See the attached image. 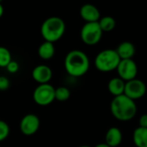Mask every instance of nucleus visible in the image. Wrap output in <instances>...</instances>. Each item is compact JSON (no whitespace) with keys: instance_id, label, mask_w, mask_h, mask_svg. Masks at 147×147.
I'll list each match as a JSON object with an SVG mask.
<instances>
[{"instance_id":"obj_21","label":"nucleus","mask_w":147,"mask_h":147,"mask_svg":"<svg viewBox=\"0 0 147 147\" xmlns=\"http://www.w3.org/2000/svg\"><path fill=\"white\" fill-rule=\"evenodd\" d=\"M5 68L9 73H16L19 70V64L17 63V61L12 59Z\"/></svg>"},{"instance_id":"obj_25","label":"nucleus","mask_w":147,"mask_h":147,"mask_svg":"<svg viewBox=\"0 0 147 147\" xmlns=\"http://www.w3.org/2000/svg\"><path fill=\"white\" fill-rule=\"evenodd\" d=\"M3 15V5H2V3L0 2V17H2Z\"/></svg>"},{"instance_id":"obj_15","label":"nucleus","mask_w":147,"mask_h":147,"mask_svg":"<svg viewBox=\"0 0 147 147\" xmlns=\"http://www.w3.org/2000/svg\"><path fill=\"white\" fill-rule=\"evenodd\" d=\"M55 54V47L53 43L44 41L38 47V55L41 59H51Z\"/></svg>"},{"instance_id":"obj_2","label":"nucleus","mask_w":147,"mask_h":147,"mask_svg":"<svg viewBox=\"0 0 147 147\" xmlns=\"http://www.w3.org/2000/svg\"><path fill=\"white\" fill-rule=\"evenodd\" d=\"M135 101L125 95L115 96L110 102V112L112 115L120 121H128L134 119L137 114Z\"/></svg>"},{"instance_id":"obj_17","label":"nucleus","mask_w":147,"mask_h":147,"mask_svg":"<svg viewBox=\"0 0 147 147\" xmlns=\"http://www.w3.org/2000/svg\"><path fill=\"white\" fill-rule=\"evenodd\" d=\"M98 23L102 32H110L114 30L116 26L115 19L110 16H105L103 17H101Z\"/></svg>"},{"instance_id":"obj_1","label":"nucleus","mask_w":147,"mask_h":147,"mask_svg":"<svg viewBox=\"0 0 147 147\" xmlns=\"http://www.w3.org/2000/svg\"><path fill=\"white\" fill-rule=\"evenodd\" d=\"M66 72L74 78H80L85 75L90 69V59L85 53L80 50L70 51L64 62Z\"/></svg>"},{"instance_id":"obj_18","label":"nucleus","mask_w":147,"mask_h":147,"mask_svg":"<svg viewBox=\"0 0 147 147\" xmlns=\"http://www.w3.org/2000/svg\"><path fill=\"white\" fill-rule=\"evenodd\" d=\"M71 96V91L67 87L60 86L55 89V100L59 102L67 101Z\"/></svg>"},{"instance_id":"obj_20","label":"nucleus","mask_w":147,"mask_h":147,"mask_svg":"<svg viewBox=\"0 0 147 147\" xmlns=\"http://www.w3.org/2000/svg\"><path fill=\"white\" fill-rule=\"evenodd\" d=\"M9 134V127L7 122L0 120V142L5 140Z\"/></svg>"},{"instance_id":"obj_24","label":"nucleus","mask_w":147,"mask_h":147,"mask_svg":"<svg viewBox=\"0 0 147 147\" xmlns=\"http://www.w3.org/2000/svg\"><path fill=\"white\" fill-rule=\"evenodd\" d=\"M95 147H110L109 146H108L106 143H101V144H97Z\"/></svg>"},{"instance_id":"obj_23","label":"nucleus","mask_w":147,"mask_h":147,"mask_svg":"<svg viewBox=\"0 0 147 147\" xmlns=\"http://www.w3.org/2000/svg\"><path fill=\"white\" fill-rule=\"evenodd\" d=\"M139 127L147 128V114L142 115L139 119Z\"/></svg>"},{"instance_id":"obj_13","label":"nucleus","mask_w":147,"mask_h":147,"mask_svg":"<svg viewBox=\"0 0 147 147\" xmlns=\"http://www.w3.org/2000/svg\"><path fill=\"white\" fill-rule=\"evenodd\" d=\"M122 133L120 128L116 127H110L105 135V143L110 147L119 146L122 142Z\"/></svg>"},{"instance_id":"obj_3","label":"nucleus","mask_w":147,"mask_h":147,"mask_svg":"<svg viewBox=\"0 0 147 147\" xmlns=\"http://www.w3.org/2000/svg\"><path fill=\"white\" fill-rule=\"evenodd\" d=\"M65 32V23L59 16L47 18L40 26V34L45 41L53 43L60 40Z\"/></svg>"},{"instance_id":"obj_8","label":"nucleus","mask_w":147,"mask_h":147,"mask_svg":"<svg viewBox=\"0 0 147 147\" xmlns=\"http://www.w3.org/2000/svg\"><path fill=\"white\" fill-rule=\"evenodd\" d=\"M146 85L145 82L140 79L135 78L126 82L124 95L128 98L136 101L142 98L146 93Z\"/></svg>"},{"instance_id":"obj_26","label":"nucleus","mask_w":147,"mask_h":147,"mask_svg":"<svg viewBox=\"0 0 147 147\" xmlns=\"http://www.w3.org/2000/svg\"><path fill=\"white\" fill-rule=\"evenodd\" d=\"M79 147H91V146H79Z\"/></svg>"},{"instance_id":"obj_5","label":"nucleus","mask_w":147,"mask_h":147,"mask_svg":"<svg viewBox=\"0 0 147 147\" xmlns=\"http://www.w3.org/2000/svg\"><path fill=\"white\" fill-rule=\"evenodd\" d=\"M102 34L98 22H85L81 28L80 37L84 44L94 46L101 41Z\"/></svg>"},{"instance_id":"obj_4","label":"nucleus","mask_w":147,"mask_h":147,"mask_svg":"<svg viewBox=\"0 0 147 147\" xmlns=\"http://www.w3.org/2000/svg\"><path fill=\"white\" fill-rule=\"evenodd\" d=\"M121 61L115 49H104L97 53L95 58V67L102 72H110L117 69Z\"/></svg>"},{"instance_id":"obj_16","label":"nucleus","mask_w":147,"mask_h":147,"mask_svg":"<svg viewBox=\"0 0 147 147\" xmlns=\"http://www.w3.org/2000/svg\"><path fill=\"white\" fill-rule=\"evenodd\" d=\"M133 140L136 147H147V128L137 127L134 131Z\"/></svg>"},{"instance_id":"obj_14","label":"nucleus","mask_w":147,"mask_h":147,"mask_svg":"<svg viewBox=\"0 0 147 147\" xmlns=\"http://www.w3.org/2000/svg\"><path fill=\"white\" fill-rule=\"evenodd\" d=\"M125 84H126L125 81H123L119 77H115V78H111L109 81L108 90H109V93L112 96H114V97L124 95Z\"/></svg>"},{"instance_id":"obj_7","label":"nucleus","mask_w":147,"mask_h":147,"mask_svg":"<svg viewBox=\"0 0 147 147\" xmlns=\"http://www.w3.org/2000/svg\"><path fill=\"white\" fill-rule=\"evenodd\" d=\"M118 77L125 82L137 78L138 65L133 59H121L116 69Z\"/></svg>"},{"instance_id":"obj_6","label":"nucleus","mask_w":147,"mask_h":147,"mask_svg":"<svg viewBox=\"0 0 147 147\" xmlns=\"http://www.w3.org/2000/svg\"><path fill=\"white\" fill-rule=\"evenodd\" d=\"M33 99L39 106L50 105L55 100V88L50 84H39L34 90Z\"/></svg>"},{"instance_id":"obj_19","label":"nucleus","mask_w":147,"mask_h":147,"mask_svg":"<svg viewBox=\"0 0 147 147\" xmlns=\"http://www.w3.org/2000/svg\"><path fill=\"white\" fill-rule=\"evenodd\" d=\"M11 60V53L9 49L0 47V67H6Z\"/></svg>"},{"instance_id":"obj_12","label":"nucleus","mask_w":147,"mask_h":147,"mask_svg":"<svg viewBox=\"0 0 147 147\" xmlns=\"http://www.w3.org/2000/svg\"><path fill=\"white\" fill-rule=\"evenodd\" d=\"M118 56L121 59H133L136 53V48L134 43L131 41H123L115 49Z\"/></svg>"},{"instance_id":"obj_22","label":"nucleus","mask_w":147,"mask_h":147,"mask_svg":"<svg viewBox=\"0 0 147 147\" xmlns=\"http://www.w3.org/2000/svg\"><path fill=\"white\" fill-rule=\"evenodd\" d=\"M9 80L4 76H0V91H5L9 88Z\"/></svg>"},{"instance_id":"obj_9","label":"nucleus","mask_w":147,"mask_h":147,"mask_svg":"<svg viewBox=\"0 0 147 147\" xmlns=\"http://www.w3.org/2000/svg\"><path fill=\"white\" fill-rule=\"evenodd\" d=\"M40 121L39 117L34 114L24 115L20 121V131L26 136H31L37 133L40 128Z\"/></svg>"},{"instance_id":"obj_11","label":"nucleus","mask_w":147,"mask_h":147,"mask_svg":"<svg viewBox=\"0 0 147 147\" xmlns=\"http://www.w3.org/2000/svg\"><path fill=\"white\" fill-rule=\"evenodd\" d=\"M79 14L85 22H98L101 18L100 10L91 3L84 4L80 8Z\"/></svg>"},{"instance_id":"obj_10","label":"nucleus","mask_w":147,"mask_h":147,"mask_svg":"<svg viewBox=\"0 0 147 147\" xmlns=\"http://www.w3.org/2000/svg\"><path fill=\"white\" fill-rule=\"evenodd\" d=\"M53 77L52 69L46 65H39L32 71V78L39 84H49Z\"/></svg>"}]
</instances>
